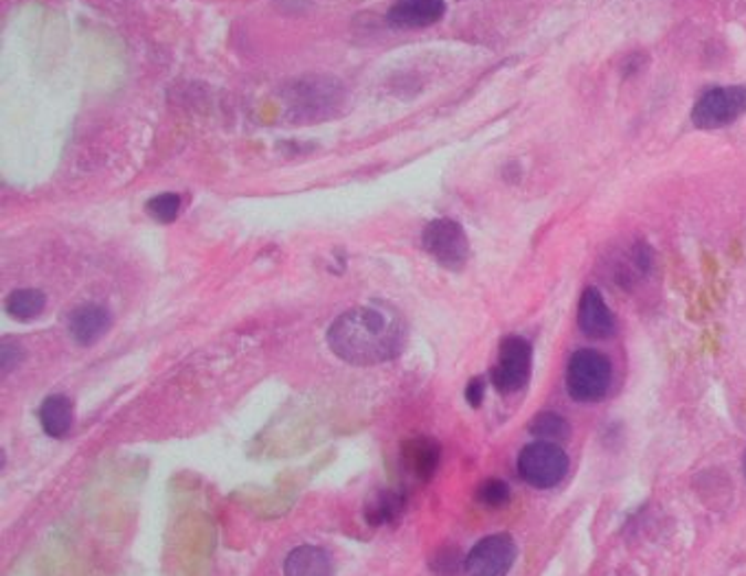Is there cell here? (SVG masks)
Segmentation results:
<instances>
[{"mask_svg": "<svg viewBox=\"0 0 746 576\" xmlns=\"http://www.w3.org/2000/svg\"><path fill=\"white\" fill-rule=\"evenodd\" d=\"M407 342L402 316L389 305L354 307L327 331L329 349L347 364L371 366L398 358Z\"/></svg>", "mask_w": 746, "mask_h": 576, "instance_id": "6da1fadb", "label": "cell"}, {"mask_svg": "<svg viewBox=\"0 0 746 576\" xmlns=\"http://www.w3.org/2000/svg\"><path fill=\"white\" fill-rule=\"evenodd\" d=\"M612 382L610 360L596 349H580L571 355L567 366V391L576 402H599Z\"/></svg>", "mask_w": 746, "mask_h": 576, "instance_id": "7a4b0ae2", "label": "cell"}, {"mask_svg": "<svg viewBox=\"0 0 746 576\" xmlns=\"http://www.w3.org/2000/svg\"><path fill=\"white\" fill-rule=\"evenodd\" d=\"M569 456L567 451L549 440L529 442L518 456L521 478L536 489H551L567 476Z\"/></svg>", "mask_w": 746, "mask_h": 576, "instance_id": "3957f363", "label": "cell"}, {"mask_svg": "<svg viewBox=\"0 0 746 576\" xmlns=\"http://www.w3.org/2000/svg\"><path fill=\"white\" fill-rule=\"evenodd\" d=\"M532 375V344L521 335H507L498 346V364L490 377L498 393L509 395L527 386Z\"/></svg>", "mask_w": 746, "mask_h": 576, "instance_id": "277c9868", "label": "cell"}, {"mask_svg": "<svg viewBox=\"0 0 746 576\" xmlns=\"http://www.w3.org/2000/svg\"><path fill=\"white\" fill-rule=\"evenodd\" d=\"M746 113V88L727 86L705 93L694 106L692 121L701 130H718L736 124Z\"/></svg>", "mask_w": 746, "mask_h": 576, "instance_id": "5b68a950", "label": "cell"}, {"mask_svg": "<svg viewBox=\"0 0 746 576\" xmlns=\"http://www.w3.org/2000/svg\"><path fill=\"white\" fill-rule=\"evenodd\" d=\"M424 250L448 270H461L470 257L465 231L454 220H433L422 233Z\"/></svg>", "mask_w": 746, "mask_h": 576, "instance_id": "8992f818", "label": "cell"}, {"mask_svg": "<svg viewBox=\"0 0 746 576\" xmlns=\"http://www.w3.org/2000/svg\"><path fill=\"white\" fill-rule=\"evenodd\" d=\"M516 559V544L509 535H490L481 540L465 557L467 576H505Z\"/></svg>", "mask_w": 746, "mask_h": 576, "instance_id": "52a82bcc", "label": "cell"}, {"mask_svg": "<svg viewBox=\"0 0 746 576\" xmlns=\"http://www.w3.org/2000/svg\"><path fill=\"white\" fill-rule=\"evenodd\" d=\"M446 13L444 0H396L389 9V24L398 29H424Z\"/></svg>", "mask_w": 746, "mask_h": 576, "instance_id": "ba28073f", "label": "cell"}, {"mask_svg": "<svg viewBox=\"0 0 746 576\" xmlns=\"http://www.w3.org/2000/svg\"><path fill=\"white\" fill-rule=\"evenodd\" d=\"M442 447L431 436H413L402 445V462L407 471L418 480H431L440 467Z\"/></svg>", "mask_w": 746, "mask_h": 576, "instance_id": "9c48e42d", "label": "cell"}, {"mask_svg": "<svg viewBox=\"0 0 746 576\" xmlns=\"http://www.w3.org/2000/svg\"><path fill=\"white\" fill-rule=\"evenodd\" d=\"M111 313L102 305H82L69 318V331L77 344L91 346L111 329Z\"/></svg>", "mask_w": 746, "mask_h": 576, "instance_id": "30bf717a", "label": "cell"}, {"mask_svg": "<svg viewBox=\"0 0 746 576\" xmlns=\"http://www.w3.org/2000/svg\"><path fill=\"white\" fill-rule=\"evenodd\" d=\"M578 322L589 338H610L614 333V316L596 288L585 289L580 298Z\"/></svg>", "mask_w": 746, "mask_h": 576, "instance_id": "8fae6325", "label": "cell"}, {"mask_svg": "<svg viewBox=\"0 0 746 576\" xmlns=\"http://www.w3.org/2000/svg\"><path fill=\"white\" fill-rule=\"evenodd\" d=\"M284 573L286 576H332L334 566L332 557L323 548L305 544L288 555Z\"/></svg>", "mask_w": 746, "mask_h": 576, "instance_id": "7c38bea8", "label": "cell"}, {"mask_svg": "<svg viewBox=\"0 0 746 576\" xmlns=\"http://www.w3.org/2000/svg\"><path fill=\"white\" fill-rule=\"evenodd\" d=\"M40 424L44 433L53 438H60L71 430L73 424V404L64 395H51L44 399L40 408Z\"/></svg>", "mask_w": 746, "mask_h": 576, "instance_id": "4fadbf2b", "label": "cell"}, {"mask_svg": "<svg viewBox=\"0 0 746 576\" xmlns=\"http://www.w3.org/2000/svg\"><path fill=\"white\" fill-rule=\"evenodd\" d=\"M407 506V498L402 491H380L365 509V518L371 526L393 524Z\"/></svg>", "mask_w": 746, "mask_h": 576, "instance_id": "5bb4252c", "label": "cell"}, {"mask_svg": "<svg viewBox=\"0 0 746 576\" xmlns=\"http://www.w3.org/2000/svg\"><path fill=\"white\" fill-rule=\"evenodd\" d=\"M44 302L46 298L40 289H15L7 296L4 309L15 320H33L42 313Z\"/></svg>", "mask_w": 746, "mask_h": 576, "instance_id": "9a60e30c", "label": "cell"}, {"mask_svg": "<svg viewBox=\"0 0 746 576\" xmlns=\"http://www.w3.org/2000/svg\"><path fill=\"white\" fill-rule=\"evenodd\" d=\"M529 433L540 440L556 442L569 434V426H567V419H563L558 413H540L532 419Z\"/></svg>", "mask_w": 746, "mask_h": 576, "instance_id": "2e32d148", "label": "cell"}, {"mask_svg": "<svg viewBox=\"0 0 746 576\" xmlns=\"http://www.w3.org/2000/svg\"><path fill=\"white\" fill-rule=\"evenodd\" d=\"M148 213L160 224H171L180 213V198L176 193H160L149 200Z\"/></svg>", "mask_w": 746, "mask_h": 576, "instance_id": "e0dca14e", "label": "cell"}, {"mask_svg": "<svg viewBox=\"0 0 746 576\" xmlns=\"http://www.w3.org/2000/svg\"><path fill=\"white\" fill-rule=\"evenodd\" d=\"M476 500L490 509H501L503 504L509 502V487L503 480H485L479 489H476Z\"/></svg>", "mask_w": 746, "mask_h": 576, "instance_id": "ac0fdd59", "label": "cell"}, {"mask_svg": "<svg viewBox=\"0 0 746 576\" xmlns=\"http://www.w3.org/2000/svg\"><path fill=\"white\" fill-rule=\"evenodd\" d=\"M461 566H465V562L461 559V553L456 548H444L433 557L431 570L438 576H456Z\"/></svg>", "mask_w": 746, "mask_h": 576, "instance_id": "d6986e66", "label": "cell"}, {"mask_svg": "<svg viewBox=\"0 0 746 576\" xmlns=\"http://www.w3.org/2000/svg\"><path fill=\"white\" fill-rule=\"evenodd\" d=\"M483 397H485V382L483 377H474L467 382V388H465V399L472 408H479L483 404Z\"/></svg>", "mask_w": 746, "mask_h": 576, "instance_id": "ffe728a7", "label": "cell"}, {"mask_svg": "<svg viewBox=\"0 0 746 576\" xmlns=\"http://www.w3.org/2000/svg\"><path fill=\"white\" fill-rule=\"evenodd\" d=\"M743 471H745V478H746V454H745V458H743Z\"/></svg>", "mask_w": 746, "mask_h": 576, "instance_id": "44dd1931", "label": "cell"}]
</instances>
